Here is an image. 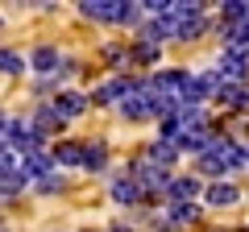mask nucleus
I'll return each instance as SVG.
<instances>
[{
    "label": "nucleus",
    "mask_w": 249,
    "mask_h": 232,
    "mask_svg": "<svg viewBox=\"0 0 249 232\" xmlns=\"http://www.w3.org/2000/svg\"><path fill=\"white\" fill-rule=\"evenodd\" d=\"M241 166H245V153H241V145L232 141V137H220L208 153H199V170H204V174H216L220 182H224V174H232V170H241Z\"/></svg>",
    "instance_id": "nucleus-1"
},
{
    "label": "nucleus",
    "mask_w": 249,
    "mask_h": 232,
    "mask_svg": "<svg viewBox=\"0 0 249 232\" xmlns=\"http://www.w3.org/2000/svg\"><path fill=\"white\" fill-rule=\"evenodd\" d=\"M79 13L91 21H108V25H137L142 21V9L129 0H83Z\"/></svg>",
    "instance_id": "nucleus-2"
},
{
    "label": "nucleus",
    "mask_w": 249,
    "mask_h": 232,
    "mask_svg": "<svg viewBox=\"0 0 249 232\" xmlns=\"http://www.w3.org/2000/svg\"><path fill=\"white\" fill-rule=\"evenodd\" d=\"M0 145H4V149H21V153H37V149H42V137H37L25 120H4Z\"/></svg>",
    "instance_id": "nucleus-3"
},
{
    "label": "nucleus",
    "mask_w": 249,
    "mask_h": 232,
    "mask_svg": "<svg viewBox=\"0 0 249 232\" xmlns=\"http://www.w3.org/2000/svg\"><path fill=\"white\" fill-rule=\"evenodd\" d=\"M46 108H50L62 125H67V120H75V116L88 112V96H79V91H58V96H54V104H46Z\"/></svg>",
    "instance_id": "nucleus-4"
},
{
    "label": "nucleus",
    "mask_w": 249,
    "mask_h": 232,
    "mask_svg": "<svg viewBox=\"0 0 249 232\" xmlns=\"http://www.w3.org/2000/svg\"><path fill=\"white\" fill-rule=\"evenodd\" d=\"M220 79L224 83H245L249 79V54H237V50H224L220 54Z\"/></svg>",
    "instance_id": "nucleus-5"
},
{
    "label": "nucleus",
    "mask_w": 249,
    "mask_h": 232,
    "mask_svg": "<svg viewBox=\"0 0 249 232\" xmlns=\"http://www.w3.org/2000/svg\"><path fill=\"white\" fill-rule=\"evenodd\" d=\"M166 203H196V195H199V179H191V174H178V179H170L166 182Z\"/></svg>",
    "instance_id": "nucleus-6"
},
{
    "label": "nucleus",
    "mask_w": 249,
    "mask_h": 232,
    "mask_svg": "<svg viewBox=\"0 0 249 232\" xmlns=\"http://www.w3.org/2000/svg\"><path fill=\"white\" fill-rule=\"evenodd\" d=\"M216 104H220L224 112H245L249 108V87L245 83H224V87L216 91Z\"/></svg>",
    "instance_id": "nucleus-7"
},
{
    "label": "nucleus",
    "mask_w": 249,
    "mask_h": 232,
    "mask_svg": "<svg viewBox=\"0 0 249 232\" xmlns=\"http://www.w3.org/2000/svg\"><path fill=\"white\" fill-rule=\"evenodd\" d=\"M166 17L175 21V25H196V21H204V4H199V0H170Z\"/></svg>",
    "instance_id": "nucleus-8"
},
{
    "label": "nucleus",
    "mask_w": 249,
    "mask_h": 232,
    "mask_svg": "<svg viewBox=\"0 0 249 232\" xmlns=\"http://www.w3.org/2000/svg\"><path fill=\"white\" fill-rule=\"evenodd\" d=\"M17 174H21L25 182H34V179L42 182L46 174H50V153H42V149H37V153H25V158L17 162Z\"/></svg>",
    "instance_id": "nucleus-9"
},
{
    "label": "nucleus",
    "mask_w": 249,
    "mask_h": 232,
    "mask_svg": "<svg viewBox=\"0 0 249 232\" xmlns=\"http://www.w3.org/2000/svg\"><path fill=\"white\" fill-rule=\"evenodd\" d=\"M145 191L137 187L133 179H112V203H121V207H133V203H145Z\"/></svg>",
    "instance_id": "nucleus-10"
},
{
    "label": "nucleus",
    "mask_w": 249,
    "mask_h": 232,
    "mask_svg": "<svg viewBox=\"0 0 249 232\" xmlns=\"http://www.w3.org/2000/svg\"><path fill=\"white\" fill-rule=\"evenodd\" d=\"M129 87H133V79H129V75H116V79H108L104 87H100L96 96L88 99V104H116V99H121Z\"/></svg>",
    "instance_id": "nucleus-11"
},
{
    "label": "nucleus",
    "mask_w": 249,
    "mask_h": 232,
    "mask_svg": "<svg viewBox=\"0 0 249 232\" xmlns=\"http://www.w3.org/2000/svg\"><path fill=\"white\" fill-rule=\"evenodd\" d=\"M220 33H224V50L249 54V21H237V25H220Z\"/></svg>",
    "instance_id": "nucleus-12"
},
{
    "label": "nucleus",
    "mask_w": 249,
    "mask_h": 232,
    "mask_svg": "<svg viewBox=\"0 0 249 232\" xmlns=\"http://www.w3.org/2000/svg\"><path fill=\"white\" fill-rule=\"evenodd\" d=\"M58 63H62V54L54 50V46H37V50L29 54V66H34L37 75H54V71H58Z\"/></svg>",
    "instance_id": "nucleus-13"
},
{
    "label": "nucleus",
    "mask_w": 249,
    "mask_h": 232,
    "mask_svg": "<svg viewBox=\"0 0 249 232\" xmlns=\"http://www.w3.org/2000/svg\"><path fill=\"white\" fill-rule=\"evenodd\" d=\"M29 129H34V133H37V137H42V141H46V137L62 133V129H67V125H62V120H58V116L50 112V108H37V112H34V120H29Z\"/></svg>",
    "instance_id": "nucleus-14"
},
{
    "label": "nucleus",
    "mask_w": 249,
    "mask_h": 232,
    "mask_svg": "<svg viewBox=\"0 0 249 232\" xmlns=\"http://www.w3.org/2000/svg\"><path fill=\"white\" fill-rule=\"evenodd\" d=\"M204 199H208V207H232L241 199V191L232 187V182H212V187L204 191Z\"/></svg>",
    "instance_id": "nucleus-15"
},
{
    "label": "nucleus",
    "mask_w": 249,
    "mask_h": 232,
    "mask_svg": "<svg viewBox=\"0 0 249 232\" xmlns=\"http://www.w3.org/2000/svg\"><path fill=\"white\" fill-rule=\"evenodd\" d=\"M199 220V207L196 203H166V224L170 228H187V224Z\"/></svg>",
    "instance_id": "nucleus-16"
},
{
    "label": "nucleus",
    "mask_w": 249,
    "mask_h": 232,
    "mask_svg": "<svg viewBox=\"0 0 249 232\" xmlns=\"http://www.w3.org/2000/svg\"><path fill=\"white\" fill-rule=\"evenodd\" d=\"M104 166H108V141H88L83 145V170L100 174Z\"/></svg>",
    "instance_id": "nucleus-17"
},
{
    "label": "nucleus",
    "mask_w": 249,
    "mask_h": 232,
    "mask_svg": "<svg viewBox=\"0 0 249 232\" xmlns=\"http://www.w3.org/2000/svg\"><path fill=\"white\" fill-rule=\"evenodd\" d=\"M50 162H58V166H83V145L79 141H58Z\"/></svg>",
    "instance_id": "nucleus-18"
},
{
    "label": "nucleus",
    "mask_w": 249,
    "mask_h": 232,
    "mask_svg": "<svg viewBox=\"0 0 249 232\" xmlns=\"http://www.w3.org/2000/svg\"><path fill=\"white\" fill-rule=\"evenodd\" d=\"M145 158H150L154 166L170 170V166H175V162H178V149H175V145H170V141H154L150 149H145Z\"/></svg>",
    "instance_id": "nucleus-19"
},
{
    "label": "nucleus",
    "mask_w": 249,
    "mask_h": 232,
    "mask_svg": "<svg viewBox=\"0 0 249 232\" xmlns=\"http://www.w3.org/2000/svg\"><path fill=\"white\" fill-rule=\"evenodd\" d=\"M249 17V4L245 0H224L220 4V25H237V21Z\"/></svg>",
    "instance_id": "nucleus-20"
},
{
    "label": "nucleus",
    "mask_w": 249,
    "mask_h": 232,
    "mask_svg": "<svg viewBox=\"0 0 249 232\" xmlns=\"http://www.w3.org/2000/svg\"><path fill=\"white\" fill-rule=\"evenodd\" d=\"M25 191V179H21L17 170H9V174H0V199H13Z\"/></svg>",
    "instance_id": "nucleus-21"
},
{
    "label": "nucleus",
    "mask_w": 249,
    "mask_h": 232,
    "mask_svg": "<svg viewBox=\"0 0 249 232\" xmlns=\"http://www.w3.org/2000/svg\"><path fill=\"white\" fill-rule=\"evenodd\" d=\"M0 75H25V58L13 50H0Z\"/></svg>",
    "instance_id": "nucleus-22"
},
{
    "label": "nucleus",
    "mask_w": 249,
    "mask_h": 232,
    "mask_svg": "<svg viewBox=\"0 0 249 232\" xmlns=\"http://www.w3.org/2000/svg\"><path fill=\"white\" fill-rule=\"evenodd\" d=\"M158 54H162V46H154V42H137L133 50H129V58H133V63H158Z\"/></svg>",
    "instance_id": "nucleus-23"
},
{
    "label": "nucleus",
    "mask_w": 249,
    "mask_h": 232,
    "mask_svg": "<svg viewBox=\"0 0 249 232\" xmlns=\"http://www.w3.org/2000/svg\"><path fill=\"white\" fill-rule=\"evenodd\" d=\"M37 191H46V195H54V191H67V179H62V174H46V179L37 182Z\"/></svg>",
    "instance_id": "nucleus-24"
},
{
    "label": "nucleus",
    "mask_w": 249,
    "mask_h": 232,
    "mask_svg": "<svg viewBox=\"0 0 249 232\" xmlns=\"http://www.w3.org/2000/svg\"><path fill=\"white\" fill-rule=\"evenodd\" d=\"M9 170H17V158H13V149L0 145V174H9Z\"/></svg>",
    "instance_id": "nucleus-25"
},
{
    "label": "nucleus",
    "mask_w": 249,
    "mask_h": 232,
    "mask_svg": "<svg viewBox=\"0 0 249 232\" xmlns=\"http://www.w3.org/2000/svg\"><path fill=\"white\" fill-rule=\"evenodd\" d=\"M108 232H129V228H124V224H112V228H108Z\"/></svg>",
    "instance_id": "nucleus-26"
},
{
    "label": "nucleus",
    "mask_w": 249,
    "mask_h": 232,
    "mask_svg": "<svg viewBox=\"0 0 249 232\" xmlns=\"http://www.w3.org/2000/svg\"><path fill=\"white\" fill-rule=\"evenodd\" d=\"M241 153H245V162H249V145H245V149H241Z\"/></svg>",
    "instance_id": "nucleus-27"
}]
</instances>
